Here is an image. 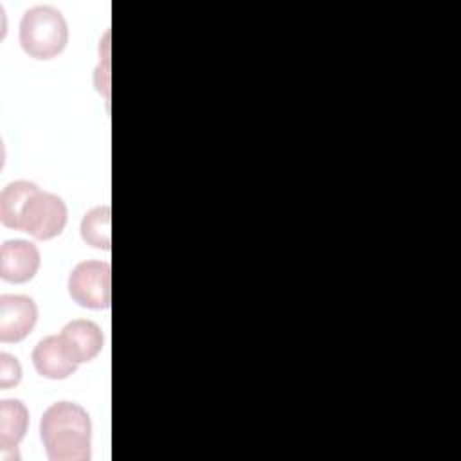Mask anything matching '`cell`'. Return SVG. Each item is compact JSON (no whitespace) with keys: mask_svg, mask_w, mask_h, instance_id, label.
<instances>
[{"mask_svg":"<svg viewBox=\"0 0 461 461\" xmlns=\"http://www.w3.org/2000/svg\"><path fill=\"white\" fill-rule=\"evenodd\" d=\"M41 263L40 250L27 240H7L0 249V277L7 283L31 281Z\"/></svg>","mask_w":461,"mask_h":461,"instance_id":"8992f818","label":"cell"},{"mask_svg":"<svg viewBox=\"0 0 461 461\" xmlns=\"http://www.w3.org/2000/svg\"><path fill=\"white\" fill-rule=\"evenodd\" d=\"M40 187L34 182L29 180H14L7 184L0 193V220L5 227L16 229L20 225L22 211L31 198L32 193H36Z\"/></svg>","mask_w":461,"mask_h":461,"instance_id":"30bf717a","label":"cell"},{"mask_svg":"<svg viewBox=\"0 0 461 461\" xmlns=\"http://www.w3.org/2000/svg\"><path fill=\"white\" fill-rule=\"evenodd\" d=\"M59 339L77 364L94 360L104 344L101 328L88 319H74L67 322L59 333Z\"/></svg>","mask_w":461,"mask_h":461,"instance_id":"52a82bcc","label":"cell"},{"mask_svg":"<svg viewBox=\"0 0 461 461\" xmlns=\"http://www.w3.org/2000/svg\"><path fill=\"white\" fill-rule=\"evenodd\" d=\"M38 306L32 297L20 294L0 295V340L20 342L34 328Z\"/></svg>","mask_w":461,"mask_h":461,"instance_id":"5b68a950","label":"cell"},{"mask_svg":"<svg viewBox=\"0 0 461 461\" xmlns=\"http://www.w3.org/2000/svg\"><path fill=\"white\" fill-rule=\"evenodd\" d=\"M68 211L61 196L38 189L27 200L18 230L31 234L36 240H50L63 232Z\"/></svg>","mask_w":461,"mask_h":461,"instance_id":"277c9868","label":"cell"},{"mask_svg":"<svg viewBox=\"0 0 461 461\" xmlns=\"http://www.w3.org/2000/svg\"><path fill=\"white\" fill-rule=\"evenodd\" d=\"M110 221H112L110 205H99L90 209L81 220V227H79L81 238L95 249L110 250V245H112Z\"/></svg>","mask_w":461,"mask_h":461,"instance_id":"8fae6325","label":"cell"},{"mask_svg":"<svg viewBox=\"0 0 461 461\" xmlns=\"http://www.w3.org/2000/svg\"><path fill=\"white\" fill-rule=\"evenodd\" d=\"M29 427V411L22 400L0 402V448L14 450Z\"/></svg>","mask_w":461,"mask_h":461,"instance_id":"9c48e42d","label":"cell"},{"mask_svg":"<svg viewBox=\"0 0 461 461\" xmlns=\"http://www.w3.org/2000/svg\"><path fill=\"white\" fill-rule=\"evenodd\" d=\"M68 43V25L63 14L50 5H36L23 13L20 45L34 59H52Z\"/></svg>","mask_w":461,"mask_h":461,"instance_id":"7a4b0ae2","label":"cell"},{"mask_svg":"<svg viewBox=\"0 0 461 461\" xmlns=\"http://www.w3.org/2000/svg\"><path fill=\"white\" fill-rule=\"evenodd\" d=\"M112 267L108 261L77 263L68 276V294L83 308L104 310L112 301Z\"/></svg>","mask_w":461,"mask_h":461,"instance_id":"3957f363","label":"cell"},{"mask_svg":"<svg viewBox=\"0 0 461 461\" xmlns=\"http://www.w3.org/2000/svg\"><path fill=\"white\" fill-rule=\"evenodd\" d=\"M90 436L88 412L74 402H56L41 414L40 438L50 461H88Z\"/></svg>","mask_w":461,"mask_h":461,"instance_id":"6da1fadb","label":"cell"},{"mask_svg":"<svg viewBox=\"0 0 461 461\" xmlns=\"http://www.w3.org/2000/svg\"><path fill=\"white\" fill-rule=\"evenodd\" d=\"M22 380V366L16 357L0 353V387L9 389Z\"/></svg>","mask_w":461,"mask_h":461,"instance_id":"7c38bea8","label":"cell"},{"mask_svg":"<svg viewBox=\"0 0 461 461\" xmlns=\"http://www.w3.org/2000/svg\"><path fill=\"white\" fill-rule=\"evenodd\" d=\"M32 364L41 376L50 380H63L79 366L65 349L59 335H49L36 344L32 349Z\"/></svg>","mask_w":461,"mask_h":461,"instance_id":"ba28073f","label":"cell"}]
</instances>
